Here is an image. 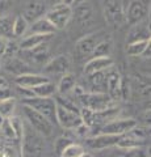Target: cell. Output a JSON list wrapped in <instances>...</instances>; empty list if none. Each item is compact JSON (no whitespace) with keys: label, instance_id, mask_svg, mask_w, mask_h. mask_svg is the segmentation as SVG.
<instances>
[{"label":"cell","instance_id":"12","mask_svg":"<svg viewBox=\"0 0 151 157\" xmlns=\"http://www.w3.org/2000/svg\"><path fill=\"white\" fill-rule=\"evenodd\" d=\"M70 70V59L67 55H58L55 58L50 59L45 67L43 71L50 75H65Z\"/></svg>","mask_w":151,"mask_h":157},{"label":"cell","instance_id":"30","mask_svg":"<svg viewBox=\"0 0 151 157\" xmlns=\"http://www.w3.org/2000/svg\"><path fill=\"white\" fill-rule=\"evenodd\" d=\"M84 147L77 144V143H71L63 148V151L61 152V157H80L83 153H84Z\"/></svg>","mask_w":151,"mask_h":157},{"label":"cell","instance_id":"7","mask_svg":"<svg viewBox=\"0 0 151 157\" xmlns=\"http://www.w3.org/2000/svg\"><path fill=\"white\" fill-rule=\"evenodd\" d=\"M137 126V121L133 118H124V119H118L116 118L114 121L108 122L100 128V134H109V135H117L122 136L131 131Z\"/></svg>","mask_w":151,"mask_h":157},{"label":"cell","instance_id":"25","mask_svg":"<svg viewBox=\"0 0 151 157\" xmlns=\"http://www.w3.org/2000/svg\"><path fill=\"white\" fill-rule=\"evenodd\" d=\"M89 76V85L92 92H101L106 93V85H105V71L91 73Z\"/></svg>","mask_w":151,"mask_h":157},{"label":"cell","instance_id":"18","mask_svg":"<svg viewBox=\"0 0 151 157\" xmlns=\"http://www.w3.org/2000/svg\"><path fill=\"white\" fill-rule=\"evenodd\" d=\"M29 34H42V36H53L54 34V32L57 30V29L54 28L50 24V21L43 16L41 18L36 20V21H33L30 24V26H29L28 29Z\"/></svg>","mask_w":151,"mask_h":157},{"label":"cell","instance_id":"2","mask_svg":"<svg viewBox=\"0 0 151 157\" xmlns=\"http://www.w3.org/2000/svg\"><path fill=\"white\" fill-rule=\"evenodd\" d=\"M24 115H25L28 124L34 130L37 134H40L42 137H49L51 136L53 131H54V124L50 121L45 118L42 114L37 113L36 110L30 109L24 105Z\"/></svg>","mask_w":151,"mask_h":157},{"label":"cell","instance_id":"21","mask_svg":"<svg viewBox=\"0 0 151 157\" xmlns=\"http://www.w3.org/2000/svg\"><path fill=\"white\" fill-rule=\"evenodd\" d=\"M33 97H41V98H51L57 94V85L50 81H46L43 84L38 85L30 89Z\"/></svg>","mask_w":151,"mask_h":157},{"label":"cell","instance_id":"17","mask_svg":"<svg viewBox=\"0 0 151 157\" xmlns=\"http://www.w3.org/2000/svg\"><path fill=\"white\" fill-rule=\"evenodd\" d=\"M142 39H150V28L146 20L135 24L130 28V32L128 34V43L142 41Z\"/></svg>","mask_w":151,"mask_h":157},{"label":"cell","instance_id":"3","mask_svg":"<svg viewBox=\"0 0 151 157\" xmlns=\"http://www.w3.org/2000/svg\"><path fill=\"white\" fill-rule=\"evenodd\" d=\"M25 106L36 110L37 113L42 114L45 118H47L53 124L55 122V111H57V102L54 97L51 98H41V97H30V98H24L22 102Z\"/></svg>","mask_w":151,"mask_h":157},{"label":"cell","instance_id":"20","mask_svg":"<svg viewBox=\"0 0 151 157\" xmlns=\"http://www.w3.org/2000/svg\"><path fill=\"white\" fill-rule=\"evenodd\" d=\"M50 37L51 36H42V34H28L18 43V48L20 50H30V48L43 45V43H47Z\"/></svg>","mask_w":151,"mask_h":157},{"label":"cell","instance_id":"31","mask_svg":"<svg viewBox=\"0 0 151 157\" xmlns=\"http://www.w3.org/2000/svg\"><path fill=\"white\" fill-rule=\"evenodd\" d=\"M0 135H2L6 140L17 141L16 135H14V131H13L12 126H11V122H9V118L8 119H2V122H0Z\"/></svg>","mask_w":151,"mask_h":157},{"label":"cell","instance_id":"35","mask_svg":"<svg viewBox=\"0 0 151 157\" xmlns=\"http://www.w3.org/2000/svg\"><path fill=\"white\" fill-rule=\"evenodd\" d=\"M72 141L71 139H69V137H66V136H61V137H58L57 141H55V151H57V153L58 155H61V152L63 151V148H66L69 144H71Z\"/></svg>","mask_w":151,"mask_h":157},{"label":"cell","instance_id":"24","mask_svg":"<svg viewBox=\"0 0 151 157\" xmlns=\"http://www.w3.org/2000/svg\"><path fill=\"white\" fill-rule=\"evenodd\" d=\"M7 70L9 72L14 73L16 76H20L24 75V73H29V64H26L24 60H21L20 58H9L8 59V63H7Z\"/></svg>","mask_w":151,"mask_h":157},{"label":"cell","instance_id":"5","mask_svg":"<svg viewBox=\"0 0 151 157\" xmlns=\"http://www.w3.org/2000/svg\"><path fill=\"white\" fill-rule=\"evenodd\" d=\"M150 11V0H131L125 11V20L130 26L146 20Z\"/></svg>","mask_w":151,"mask_h":157},{"label":"cell","instance_id":"4","mask_svg":"<svg viewBox=\"0 0 151 157\" xmlns=\"http://www.w3.org/2000/svg\"><path fill=\"white\" fill-rule=\"evenodd\" d=\"M77 98L81 102L83 107H87L92 111H101L108 109V107L114 106L113 100L106 93L101 92H84Z\"/></svg>","mask_w":151,"mask_h":157},{"label":"cell","instance_id":"23","mask_svg":"<svg viewBox=\"0 0 151 157\" xmlns=\"http://www.w3.org/2000/svg\"><path fill=\"white\" fill-rule=\"evenodd\" d=\"M16 111V98L14 97H4L0 98V118L8 119L14 115Z\"/></svg>","mask_w":151,"mask_h":157},{"label":"cell","instance_id":"10","mask_svg":"<svg viewBox=\"0 0 151 157\" xmlns=\"http://www.w3.org/2000/svg\"><path fill=\"white\" fill-rule=\"evenodd\" d=\"M104 12L106 21L113 25H120L125 20V12L120 0H105Z\"/></svg>","mask_w":151,"mask_h":157},{"label":"cell","instance_id":"38","mask_svg":"<svg viewBox=\"0 0 151 157\" xmlns=\"http://www.w3.org/2000/svg\"><path fill=\"white\" fill-rule=\"evenodd\" d=\"M61 3H62V4H65V6L71 7V6H74V4L76 3V0H61Z\"/></svg>","mask_w":151,"mask_h":157},{"label":"cell","instance_id":"1","mask_svg":"<svg viewBox=\"0 0 151 157\" xmlns=\"http://www.w3.org/2000/svg\"><path fill=\"white\" fill-rule=\"evenodd\" d=\"M21 157H41L45 143L43 137L37 134L29 124H25L24 127V134L21 137Z\"/></svg>","mask_w":151,"mask_h":157},{"label":"cell","instance_id":"19","mask_svg":"<svg viewBox=\"0 0 151 157\" xmlns=\"http://www.w3.org/2000/svg\"><path fill=\"white\" fill-rule=\"evenodd\" d=\"M46 13V4L45 3H40V2H33L25 8L24 11V18L28 22H33L36 20L41 18L45 16Z\"/></svg>","mask_w":151,"mask_h":157},{"label":"cell","instance_id":"39","mask_svg":"<svg viewBox=\"0 0 151 157\" xmlns=\"http://www.w3.org/2000/svg\"><path fill=\"white\" fill-rule=\"evenodd\" d=\"M142 58H145V59H150V46L146 48L145 52L142 54Z\"/></svg>","mask_w":151,"mask_h":157},{"label":"cell","instance_id":"13","mask_svg":"<svg viewBox=\"0 0 151 157\" xmlns=\"http://www.w3.org/2000/svg\"><path fill=\"white\" fill-rule=\"evenodd\" d=\"M21 51L22 55H25L26 58H22L21 60H24L28 64V62L30 64H41V63H45L46 58H47V43H43L34 48H30V50H18Z\"/></svg>","mask_w":151,"mask_h":157},{"label":"cell","instance_id":"6","mask_svg":"<svg viewBox=\"0 0 151 157\" xmlns=\"http://www.w3.org/2000/svg\"><path fill=\"white\" fill-rule=\"evenodd\" d=\"M72 16V8L65 4H57L51 9H49L45 13V17L50 21V24L55 29H63L67 26V24L71 20Z\"/></svg>","mask_w":151,"mask_h":157},{"label":"cell","instance_id":"16","mask_svg":"<svg viewBox=\"0 0 151 157\" xmlns=\"http://www.w3.org/2000/svg\"><path fill=\"white\" fill-rule=\"evenodd\" d=\"M114 62L110 56H99V58H91L84 66V72L87 75L95 72H101V71H106L108 68L113 67Z\"/></svg>","mask_w":151,"mask_h":157},{"label":"cell","instance_id":"42","mask_svg":"<svg viewBox=\"0 0 151 157\" xmlns=\"http://www.w3.org/2000/svg\"><path fill=\"white\" fill-rule=\"evenodd\" d=\"M0 155H2V147H0Z\"/></svg>","mask_w":151,"mask_h":157},{"label":"cell","instance_id":"34","mask_svg":"<svg viewBox=\"0 0 151 157\" xmlns=\"http://www.w3.org/2000/svg\"><path fill=\"white\" fill-rule=\"evenodd\" d=\"M76 14H77V18H79L81 22H87L91 18V9L81 4V6L76 9Z\"/></svg>","mask_w":151,"mask_h":157},{"label":"cell","instance_id":"27","mask_svg":"<svg viewBox=\"0 0 151 157\" xmlns=\"http://www.w3.org/2000/svg\"><path fill=\"white\" fill-rule=\"evenodd\" d=\"M112 48H113V42L110 38H103L97 43L91 58H99V56H110Z\"/></svg>","mask_w":151,"mask_h":157},{"label":"cell","instance_id":"14","mask_svg":"<svg viewBox=\"0 0 151 157\" xmlns=\"http://www.w3.org/2000/svg\"><path fill=\"white\" fill-rule=\"evenodd\" d=\"M100 34H89V36H85L80 38L79 41L76 43V50H77V54H79L80 56L85 58V56H91L92 52H93L96 45L101 41Z\"/></svg>","mask_w":151,"mask_h":157},{"label":"cell","instance_id":"15","mask_svg":"<svg viewBox=\"0 0 151 157\" xmlns=\"http://www.w3.org/2000/svg\"><path fill=\"white\" fill-rule=\"evenodd\" d=\"M46 81H49L46 76L38 75V73H30V72L16 76V78H14V84L18 88H25V89H32V88H36Z\"/></svg>","mask_w":151,"mask_h":157},{"label":"cell","instance_id":"26","mask_svg":"<svg viewBox=\"0 0 151 157\" xmlns=\"http://www.w3.org/2000/svg\"><path fill=\"white\" fill-rule=\"evenodd\" d=\"M150 46V39H142V41L130 42L126 46V54L129 56H142L145 50Z\"/></svg>","mask_w":151,"mask_h":157},{"label":"cell","instance_id":"11","mask_svg":"<svg viewBox=\"0 0 151 157\" xmlns=\"http://www.w3.org/2000/svg\"><path fill=\"white\" fill-rule=\"evenodd\" d=\"M121 73L117 71V68L110 67L105 71V85H106V94L112 100L120 98V86H121Z\"/></svg>","mask_w":151,"mask_h":157},{"label":"cell","instance_id":"36","mask_svg":"<svg viewBox=\"0 0 151 157\" xmlns=\"http://www.w3.org/2000/svg\"><path fill=\"white\" fill-rule=\"evenodd\" d=\"M9 39L6 38H2L0 37V58H4L6 55V50H7V43H8Z\"/></svg>","mask_w":151,"mask_h":157},{"label":"cell","instance_id":"22","mask_svg":"<svg viewBox=\"0 0 151 157\" xmlns=\"http://www.w3.org/2000/svg\"><path fill=\"white\" fill-rule=\"evenodd\" d=\"M76 85V78L72 73L67 72L65 75H62L59 82L57 85V93L62 96H66L69 92H71L74 89V86Z\"/></svg>","mask_w":151,"mask_h":157},{"label":"cell","instance_id":"40","mask_svg":"<svg viewBox=\"0 0 151 157\" xmlns=\"http://www.w3.org/2000/svg\"><path fill=\"white\" fill-rule=\"evenodd\" d=\"M80 157H95V156L92 155V153H88V152H84V153H83Z\"/></svg>","mask_w":151,"mask_h":157},{"label":"cell","instance_id":"8","mask_svg":"<svg viewBox=\"0 0 151 157\" xmlns=\"http://www.w3.org/2000/svg\"><path fill=\"white\" fill-rule=\"evenodd\" d=\"M55 122L66 130H75L76 127H79L81 124V119H80L79 113L67 110L63 106H59V105H57Z\"/></svg>","mask_w":151,"mask_h":157},{"label":"cell","instance_id":"9","mask_svg":"<svg viewBox=\"0 0 151 157\" xmlns=\"http://www.w3.org/2000/svg\"><path fill=\"white\" fill-rule=\"evenodd\" d=\"M120 140V136L109 134H99L91 137H87V145L93 151H104L116 147Z\"/></svg>","mask_w":151,"mask_h":157},{"label":"cell","instance_id":"32","mask_svg":"<svg viewBox=\"0 0 151 157\" xmlns=\"http://www.w3.org/2000/svg\"><path fill=\"white\" fill-rule=\"evenodd\" d=\"M9 122H11V126L14 131V135H16V140L20 141L22 134H24V127H25V122H24L20 117L17 115H13L9 118Z\"/></svg>","mask_w":151,"mask_h":157},{"label":"cell","instance_id":"33","mask_svg":"<svg viewBox=\"0 0 151 157\" xmlns=\"http://www.w3.org/2000/svg\"><path fill=\"white\" fill-rule=\"evenodd\" d=\"M110 157H147L146 151L142 148L137 149H120L118 152H114Z\"/></svg>","mask_w":151,"mask_h":157},{"label":"cell","instance_id":"37","mask_svg":"<svg viewBox=\"0 0 151 157\" xmlns=\"http://www.w3.org/2000/svg\"><path fill=\"white\" fill-rule=\"evenodd\" d=\"M8 81L6 80L4 77L0 76V90H3V89H8Z\"/></svg>","mask_w":151,"mask_h":157},{"label":"cell","instance_id":"28","mask_svg":"<svg viewBox=\"0 0 151 157\" xmlns=\"http://www.w3.org/2000/svg\"><path fill=\"white\" fill-rule=\"evenodd\" d=\"M29 29V22L26 21L22 16H17L13 18V26H12V33L13 37H24Z\"/></svg>","mask_w":151,"mask_h":157},{"label":"cell","instance_id":"41","mask_svg":"<svg viewBox=\"0 0 151 157\" xmlns=\"http://www.w3.org/2000/svg\"><path fill=\"white\" fill-rule=\"evenodd\" d=\"M83 2H85V0H76L75 4H79V3H83Z\"/></svg>","mask_w":151,"mask_h":157},{"label":"cell","instance_id":"29","mask_svg":"<svg viewBox=\"0 0 151 157\" xmlns=\"http://www.w3.org/2000/svg\"><path fill=\"white\" fill-rule=\"evenodd\" d=\"M12 26H13V18H11L9 16L0 17V37L6 39H12L13 38Z\"/></svg>","mask_w":151,"mask_h":157}]
</instances>
